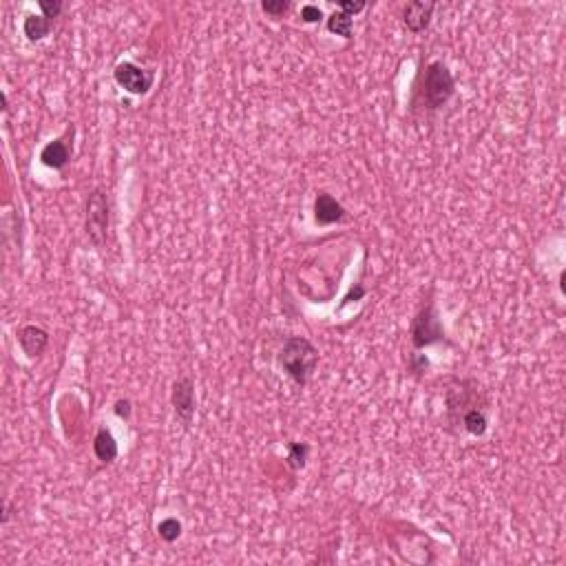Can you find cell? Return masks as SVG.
Masks as SVG:
<instances>
[{
  "mask_svg": "<svg viewBox=\"0 0 566 566\" xmlns=\"http://www.w3.org/2000/svg\"><path fill=\"white\" fill-rule=\"evenodd\" d=\"M456 94V80L449 66L440 60H434L425 66V71L416 84V102L427 111L443 108Z\"/></svg>",
  "mask_w": 566,
  "mask_h": 566,
  "instance_id": "cell-1",
  "label": "cell"
},
{
  "mask_svg": "<svg viewBox=\"0 0 566 566\" xmlns=\"http://www.w3.org/2000/svg\"><path fill=\"white\" fill-rule=\"evenodd\" d=\"M279 363L283 372L303 388L319 365V350L305 336H288L279 354Z\"/></svg>",
  "mask_w": 566,
  "mask_h": 566,
  "instance_id": "cell-2",
  "label": "cell"
},
{
  "mask_svg": "<svg viewBox=\"0 0 566 566\" xmlns=\"http://www.w3.org/2000/svg\"><path fill=\"white\" fill-rule=\"evenodd\" d=\"M108 223H111V213H108V197L104 188H94L91 195L86 199V219H84V231L86 237L96 248H102L106 243L108 235Z\"/></svg>",
  "mask_w": 566,
  "mask_h": 566,
  "instance_id": "cell-3",
  "label": "cell"
},
{
  "mask_svg": "<svg viewBox=\"0 0 566 566\" xmlns=\"http://www.w3.org/2000/svg\"><path fill=\"white\" fill-rule=\"evenodd\" d=\"M475 407H487V398L475 380H458L456 388L447 390V414L451 423H460L463 416Z\"/></svg>",
  "mask_w": 566,
  "mask_h": 566,
  "instance_id": "cell-4",
  "label": "cell"
},
{
  "mask_svg": "<svg viewBox=\"0 0 566 566\" xmlns=\"http://www.w3.org/2000/svg\"><path fill=\"white\" fill-rule=\"evenodd\" d=\"M410 332H412L414 350H425L429 345L445 341V330H443V323H440L438 314H436L434 303H427V305L420 308V312L414 316Z\"/></svg>",
  "mask_w": 566,
  "mask_h": 566,
  "instance_id": "cell-5",
  "label": "cell"
},
{
  "mask_svg": "<svg viewBox=\"0 0 566 566\" xmlns=\"http://www.w3.org/2000/svg\"><path fill=\"white\" fill-rule=\"evenodd\" d=\"M116 82L124 89L131 96H146L151 91V86L155 82V71L153 69H142L135 62H120L113 71Z\"/></svg>",
  "mask_w": 566,
  "mask_h": 566,
  "instance_id": "cell-6",
  "label": "cell"
},
{
  "mask_svg": "<svg viewBox=\"0 0 566 566\" xmlns=\"http://www.w3.org/2000/svg\"><path fill=\"white\" fill-rule=\"evenodd\" d=\"M171 403L175 410V418L184 429H191L195 418V383L188 376H182L173 383Z\"/></svg>",
  "mask_w": 566,
  "mask_h": 566,
  "instance_id": "cell-7",
  "label": "cell"
},
{
  "mask_svg": "<svg viewBox=\"0 0 566 566\" xmlns=\"http://www.w3.org/2000/svg\"><path fill=\"white\" fill-rule=\"evenodd\" d=\"M436 9V3L432 0H414V3H407L403 9V25L410 29L412 34H423L429 22H432V14Z\"/></svg>",
  "mask_w": 566,
  "mask_h": 566,
  "instance_id": "cell-8",
  "label": "cell"
},
{
  "mask_svg": "<svg viewBox=\"0 0 566 566\" xmlns=\"http://www.w3.org/2000/svg\"><path fill=\"white\" fill-rule=\"evenodd\" d=\"M348 215V211L343 208V203L338 201L336 197H332L330 193L321 191L316 193L314 199V221L319 226H332L336 221H343Z\"/></svg>",
  "mask_w": 566,
  "mask_h": 566,
  "instance_id": "cell-9",
  "label": "cell"
},
{
  "mask_svg": "<svg viewBox=\"0 0 566 566\" xmlns=\"http://www.w3.org/2000/svg\"><path fill=\"white\" fill-rule=\"evenodd\" d=\"M18 343L29 358H38L49 345V332L40 325H22L18 330Z\"/></svg>",
  "mask_w": 566,
  "mask_h": 566,
  "instance_id": "cell-10",
  "label": "cell"
},
{
  "mask_svg": "<svg viewBox=\"0 0 566 566\" xmlns=\"http://www.w3.org/2000/svg\"><path fill=\"white\" fill-rule=\"evenodd\" d=\"M40 162L47 166V168L62 171L66 164L71 162V148H69V144H66L62 138L51 140L47 146L40 151Z\"/></svg>",
  "mask_w": 566,
  "mask_h": 566,
  "instance_id": "cell-11",
  "label": "cell"
},
{
  "mask_svg": "<svg viewBox=\"0 0 566 566\" xmlns=\"http://www.w3.org/2000/svg\"><path fill=\"white\" fill-rule=\"evenodd\" d=\"M118 451H120V447H118L116 436L111 434V429L100 427L96 438H94V454H96V458L100 463H106L108 465V463H113V460L118 458Z\"/></svg>",
  "mask_w": 566,
  "mask_h": 566,
  "instance_id": "cell-12",
  "label": "cell"
},
{
  "mask_svg": "<svg viewBox=\"0 0 566 566\" xmlns=\"http://www.w3.org/2000/svg\"><path fill=\"white\" fill-rule=\"evenodd\" d=\"M51 27H54V20L44 18L42 14H40V16L29 14V16L25 18V25H22V31H25L27 40L38 42V40L47 38V36L51 34Z\"/></svg>",
  "mask_w": 566,
  "mask_h": 566,
  "instance_id": "cell-13",
  "label": "cell"
},
{
  "mask_svg": "<svg viewBox=\"0 0 566 566\" xmlns=\"http://www.w3.org/2000/svg\"><path fill=\"white\" fill-rule=\"evenodd\" d=\"M463 427L465 432L471 436H485L487 427H489V418H487V407H475V410H469L463 416Z\"/></svg>",
  "mask_w": 566,
  "mask_h": 566,
  "instance_id": "cell-14",
  "label": "cell"
},
{
  "mask_svg": "<svg viewBox=\"0 0 566 566\" xmlns=\"http://www.w3.org/2000/svg\"><path fill=\"white\" fill-rule=\"evenodd\" d=\"M328 31L330 34H336L345 40L352 38V31H354V18L343 14V11H334L330 18H328Z\"/></svg>",
  "mask_w": 566,
  "mask_h": 566,
  "instance_id": "cell-15",
  "label": "cell"
},
{
  "mask_svg": "<svg viewBox=\"0 0 566 566\" xmlns=\"http://www.w3.org/2000/svg\"><path fill=\"white\" fill-rule=\"evenodd\" d=\"M308 456H310V445L308 443H290L288 445V465L290 469L299 471L305 467L308 463Z\"/></svg>",
  "mask_w": 566,
  "mask_h": 566,
  "instance_id": "cell-16",
  "label": "cell"
},
{
  "mask_svg": "<svg viewBox=\"0 0 566 566\" xmlns=\"http://www.w3.org/2000/svg\"><path fill=\"white\" fill-rule=\"evenodd\" d=\"M182 531H184V527H182V522H179L177 517H166V520H162L160 525H157V535H160L164 542H168V545L182 535Z\"/></svg>",
  "mask_w": 566,
  "mask_h": 566,
  "instance_id": "cell-17",
  "label": "cell"
},
{
  "mask_svg": "<svg viewBox=\"0 0 566 566\" xmlns=\"http://www.w3.org/2000/svg\"><path fill=\"white\" fill-rule=\"evenodd\" d=\"M261 9H263L268 16L279 18V16H283V14L290 9V3H288V0H263V3H261Z\"/></svg>",
  "mask_w": 566,
  "mask_h": 566,
  "instance_id": "cell-18",
  "label": "cell"
},
{
  "mask_svg": "<svg viewBox=\"0 0 566 566\" xmlns=\"http://www.w3.org/2000/svg\"><path fill=\"white\" fill-rule=\"evenodd\" d=\"M38 7H40V11H42L44 18L54 20V18L60 16V11H62L64 5H62V0H38Z\"/></svg>",
  "mask_w": 566,
  "mask_h": 566,
  "instance_id": "cell-19",
  "label": "cell"
},
{
  "mask_svg": "<svg viewBox=\"0 0 566 566\" xmlns=\"http://www.w3.org/2000/svg\"><path fill=\"white\" fill-rule=\"evenodd\" d=\"M301 20L308 22V25H314V22H321L323 20V11L316 7V5H303L301 7Z\"/></svg>",
  "mask_w": 566,
  "mask_h": 566,
  "instance_id": "cell-20",
  "label": "cell"
},
{
  "mask_svg": "<svg viewBox=\"0 0 566 566\" xmlns=\"http://www.w3.org/2000/svg\"><path fill=\"white\" fill-rule=\"evenodd\" d=\"M338 7H341L343 14H348V16L354 18V14L365 9V3H363V0H356V3H354V0H341V3H338Z\"/></svg>",
  "mask_w": 566,
  "mask_h": 566,
  "instance_id": "cell-21",
  "label": "cell"
},
{
  "mask_svg": "<svg viewBox=\"0 0 566 566\" xmlns=\"http://www.w3.org/2000/svg\"><path fill=\"white\" fill-rule=\"evenodd\" d=\"M113 412H116L118 418L128 420V418H131V412H133V405H131L128 398H120V400L116 403V407H113Z\"/></svg>",
  "mask_w": 566,
  "mask_h": 566,
  "instance_id": "cell-22",
  "label": "cell"
},
{
  "mask_svg": "<svg viewBox=\"0 0 566 566\" xmlns=\"http://www.w3.org/2000/svg\"><path fill=\"white\" fill-rule=\"evenodd\" d=\"M427 368H429V360H427L425 356H420V354H412V372L423 374V372H427Z\"/></svg>",
  "mask_w": 566,
  "mask_h": 566,
  "instance_id": "cell-23",
  "label": "cell"
},
{
  "mask_svg": "<svg viewBox=\"0 0 566 566\" xmlns=\"http://www.w3.org/2000/svg\"><path fill=\"white\" fill-rule=\"evenodd\" d=\"M363 297H365V288H363V285H356V288H352V290L345 294L343 305H348V303H352V301H358V299H363Z\"/></svg>",
  "mask_w": 566,
  "mask_h": 566,
  "instance_id": "cell-24",
  "label": "cell"
},
{
  "mask_svg": "<svg viewBox=\"0 0 566 566\" xmlns=\"http://www.w3.org/2000/svg\"><path fill=\"white\" fill-rule=\"evenodd\" d=\"M0 102H3V113H7V108H9V104H7V94H0Z\"/></svg>",
  "mask_w": 566,
  "mask_h": 566,
  "instance_id": "cell-25",
  "label": "cell"
}]
</instances>
